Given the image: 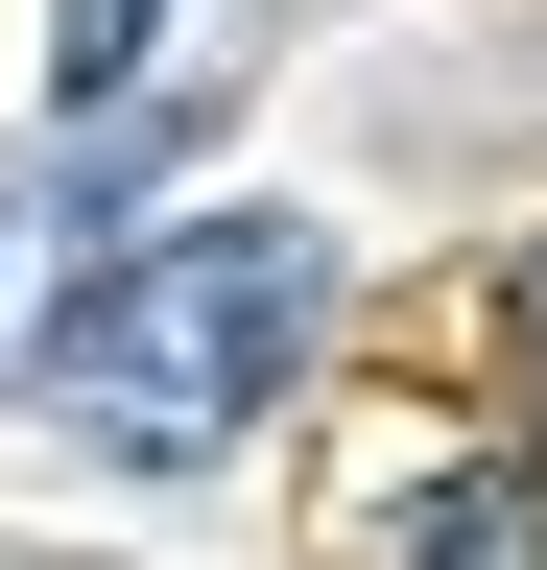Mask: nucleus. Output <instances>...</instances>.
I'll return each mask as SVG.
<instances>
[{
    "mask_svg": "<svg viewBox=\"0 0 547 570\" xmlns=\"http://www.w3.org/2000/svg\"><path fill=\"white\" fill-rule=\"evenodd\" d=\"M310 356H333V238L310 214H191V238H119L72 309H48V404H72V452L191 475V452H238Z\"/></svg>",
    "mask_w": 547,
    "mask_h": 570,
    "instance_id": "nucleus-1",
    "label": "nucleus"
},
{
    "mask_svg": "<svg viewBox=\"0 0 547 570\" xmlns=\"http://www.w3.org/2000/svg\"><path fill=\"white\" fill-rule=\"evenodd\" d=\"M404 570H547V475H429Z\"/></svg>",
    "mask_w": 547,
    "mask_h": 570,
    "instance_id": "nucleus-2",
    "label": "nucleus"
},
{
    "mask_svg": "<svg viewBox=\"0 0 547 570\" xmlns=\"http://www.w3.org/2000/svg\"><path fill=\"white\" fill-rule=\"evenodd\" d=\"M144 48H167V0H48V71H72V96H119Z\"/></svg>",
    "mask_w": 547,
    "mask_h": 570,
    "instance_id": "nucleus-3",
    "label": "nucleus"
},
{
    "mask_svg": "<svg viewBox=\"0 0 547 570\" xmlns=\"http://www.w3.org/2000/svg\"><path fill=\"white\" fill-rule=\"evenodd\" d=\"M524 475H547V262H524Z\"/></svg>",
    "mask_w": 547,
    "mask_h": 570,
    "instance_id": "nucleus-4",
    "label": "nucleus"
}]
</instances>
